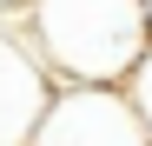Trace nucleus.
<instances>
[{"label":"nucleus","mask_w":152,"mask_h":146,"mask_svg":"<svg viewBox=\"0 0 152 146\" xmlns=\"http://www.w3.org/2000/svg\"><path fill=\"white\" fill-rule=\"evenodd\" d=\"M20 27L53 86H119L152 40L139 0H27Z\"/></svg>","instance_id":"f257e3e1"},{"label":"nucleus","mask_w":152,"mask_h":146,"mask_svg":"<svg viewBox=\"0 0 152 146\" xmlns=\"http://www.w3.org/2000/svg\"><path fill=\"white\" fill-rule=\"evenodd\" d=\"M27 146H152L126 86H53Z\"/></svg>","instance_id":"f03ea898"},{"label":"nucleus","mask_w":152,"mask_h":146,"mask_svg":"<svg viewBox=\"0 0 152 146\" xmlns=\"http://www.w3.org/2000/svg\"><path fill=\"white\" fill-rule=\"evenodd\" d=\"M46 80L40 53L27 46V27L20 13H0V146H27L33 139V119L46 113Z\"/></svg>","instance_id":"7ed1b4c3"},{"label":"nucleus","mask_w":152,"mask_h":146,"mask_svg":"<svg viewBox=\"0 0 152 146\" xmlns=\"http://www.w3.org/2000/svg\"><path fill=\"white\" fill-rule=\"evenodd\" d=\"M126 100H132V113H139V126H145V139H152V40H145V53L132 60V73H126Z\"/></svg>","instance_id":"20e7f679"},{"label":"nucleus","mask_w":152,"mask_h":146,"mask_svg":"<svg viewBox=\"0 0 152 146\" xmlns=\"http://www.w3.org/2000/svg\"><path fill=\"white\" fill-rule=\"evenodd\" d=\"M20 7H27V0H0V13H20Z\"/></svg>","instance_id":"39448f33"},{"label":"nucleus","mask_w":152,"mask_h":146,"mask_svg":"<svg viewBox=\"0 0 152 146\" xmlns=\"http://www.w3.org/2000/svg\"><path fill=\"white\" fill-rule=\"evenodd\" d=\"M139 7H145V33H152V0H139Z\"/></svg>","instance_id":"423d86ee"}]
</instances>
